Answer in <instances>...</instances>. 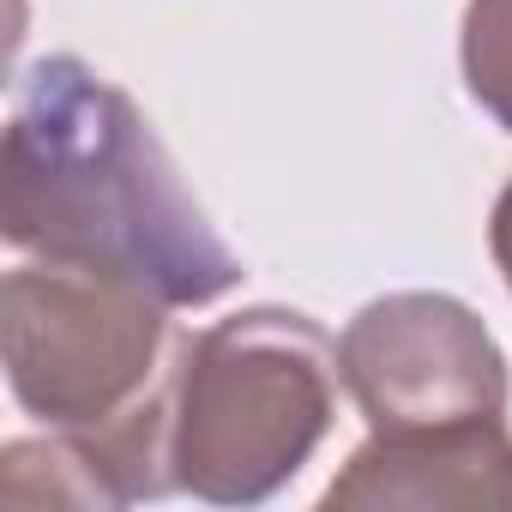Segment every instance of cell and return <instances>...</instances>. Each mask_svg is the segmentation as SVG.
Instances as JSON below:
<instances>
[{
	"mask_svg": "<svg viewBox=\"0 0 512 512\" xmlns=\"http://www.w3.org/2000/svg\"><path fill=\"white\" fill-rule=\"evenodd\" d=\"M458 61L476 109L500 133H512V0H470L458 31Z\"/></svg>",
	"mask_w": 512,
	"mask_h": 512,
	"instance_id": "8992f818",
	"label": "cell"
},
{
	"mask_svg": "<svg viewBox=\"0 0 512 512\" xmlns=\"http://www.w3.org/2000/svg\"><path fill=\"white\" fill-rule=\"evenodd\" d=\"M326 506H512V434L506 416L428 440H368L332 476Z\"/></svg>",
	"mask_w": 512,
	"mask_h": 512,
	"instance_id": "5b68a950",
	"label": "cell"
},
{
	"mask_svg": "<svg viewBox=\"0 0 512 512\" xmlns=\"http://www.w3.org/2000/svg\"><path fill=\"white\" fill-rule=\"evenodd\" d=\"M338 374L380 440H428L506 416V356L476 308L440 290L368 302L338 338Z\"/></svg>",
	"mask_w": 512,
	"mask_h": 512,
	"instance_id": "277c9868",
	"label": "cell"
},
{
	"mask_svg": "<svg viewBox=\"0 0 512 512\" xmlns=\"http://www.w3.org/2000/svg\"><path fill=\"white\" fill-rule=\"evenodd\" d=\"M338 344L296 308H241L181 344L169 464L211 506H260L320 452L338 416Z\"/></svg>",
	"mask_w": 512,
	"mask_h": 512,
	"instance_id": "3957f363",
	"label": "cell"
},
{
	"mask_svg": "<svg viewBox=\"0 0 512 512\" xmlns=\"http://www.w3.org/2000/svg\"><path fill=\"white\" fill-rule=\"evenodd\" d=\"M169 302L133 278L37 260L0 284V356L13 398L55 434H67L109 506L157 500L175 488L169 416L181 344Z\"/></svg>",
	"mask_w": 512,
	"mask_h": 512,
	"instance_id": "7a4b0ae2",
	"label": "cell"
},
{
	"mask_svg": "<svg viewBox=\"0 0 512 512\" xmlns=\"http://www.w3.org/2000/svg\"><path fill=\"white\" fill-rule=\"evenodd\" d=\"M488 253H494V266H500V278L512 290V181L500 187V199L488 211Z\"/></svg>",
	"mask_w": 512,
	"mask_h": 512,
	"instance_id": "52a82bcc",
	"label": "cell"
},
{
	"mask_svg": "<svg viewBox=\"0 0 512 512\" xmlns=\"http://www.w3.org/2000/svg\"><path fill=\"white\" fill-rule=\"evenodd\" d=\"M0 235L37 260L133 278L169 308H205L247 278L145 109L79 55H49L19 85L0 145Z\"/></svg>",
	"mask_w": 512,
	"mask_h": 512,
	"instance_id": "6da1fadb",
	"label": "cell"
}]
</instances>
